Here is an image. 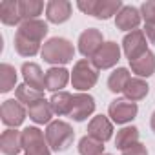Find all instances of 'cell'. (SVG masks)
<instances>
[{
    "label": "cell",
    "instance_id": "obj_1",
    "mask_svg": "<svg viewBox=\"0 0 155 155\" xmlns=\"http://www.w3.org/2000/svg\"><path fill=\"white\" fill-rule=\"evenodd\" d=\"M48 35V22L37 18L22 22L15 35V49L20 57H35L40 49L44 37Z\"/></svg>",
    "mask_w": 155,
    "mask_h": 155
},
{
    "label": "cell",
    "instance_id": "obj_2",
    "mask_svg": "<svg viewBox=\"0 0 155 155\" xmlns=\"http://www.w3.org/2000/svg\"><path fill=\"white\" fill-rule=\"evenodd\" d=\"M44 62L51 64V66H64V64H69L75 57V48L73 44L68 40V38H62V37H53L49 40L44 42L42 46V51H40Z\"/></svg>",
    "mask_w": 155,
    "mask_h": 155
},
{
    "label": "cell",
    "instance_id": "obj_3",
    "mask_svg": "<svg viewBox=\"0 0 155 155\" xmlns=\"http://www.w3.org/2000/svg\"><path fill=\"white\" fill-rule=\"evenodd\" d=\"M75 139V131L69 122L51 120L46 128V140L53 151H66Z\"/></svg>",
    "mask_w": 155,
    "mask_h": 155
},
{
    "label": "cell",
    "instance_id": "obj_4",
    "mask_svg": "<svg viewBox=\"0 0 155 155\" xmlns=\"http://www.w3.org/2000/svg\"><path fill=\"white\" fill-rule=\"evenodd\" d=\"M99 81V69L88 58L77 60L71 71V84L77 91H88Z\"/></svg>",
    "mask_w": 155,
    "mask_h": 155
},
{
    "label": "cell",
    "instance_id": "obj_5",
    "mask_svg": "<svg viewBox=\"0 0 155 155\" xmlns=\"http://www.w3.org/2000/svg\"><path fill=\"white\" fill-rule=\"evenodd\" d=\"M22 150L26 155H51V148L37 126H28L22 130Z\"/></svg>",
    "mask_w": 155,
    "mask_h": 155
},
{
    "label": "cell",
    "instance_id": "obj_6",
    "mask_svg": "<svg viewBox=\"0 0 155 155\" xmlns=\"http://www.w3.org/2000/svg\"><path fill=\"white\" fill-rule=\"evenodd\" d=\"M137 102H131L128 99H115L108 106V117H111V122L115 124H128L137 117Z\"/></svg>",
    "mask_w": 155,
    "mask_h": 155
},
{
    "label": "cell",
    "instance_id": "obj_7",
    "mask_svg": "<svg viewBox=\"0 0 155 155\" xmlns=\"http://www.w3.org/2000/svg\"><path fill=\"white\" fill-rule=\"evenodd\" d=\"M122 51L126 55V58L130 62L137 60L139 57H142L148 51V42H146V35L142 29H135L131 33H126V37L122 38Z\"/></svg>",
    "mask_w": 155,
    "mask_h": 155
},
{
    "label": "cell",
    "instance_id": "obj_8",
    "mask_svg": "<svg viewBox=\"0 0 155 155\" xmlns=\"http://www.w3.org/2000/svg\"><path fill=\"white\" fill-rule=\"evenodd\" d=\"M119 60H120V48H119V44L113 42V40H108L95 53V57L91 58V64L97 69H110V68L117 66Z\"/></svg>",
    "mask_w": 155,
    "mask_h": 155
},
{
    "label": "cell",
    "instance_id": "obj_9",
    "mask_svg": "<svg viewBox=\"0 0 155 155\" xmlns=\"http://www.w3.org/2000/svg\"><path fill=\"white\" fill-rule=\"evenodd\" d=\"M26 108L22 106V102L15 101V99H9V101H4L2 106H0V117H2V122L8 126V128H17L24 122L26 119Z\"/></svg>",
    "mask_w": 155,
    "mask_h": 155
},
{
    "label": "cell",
    "instance_id": "obj_10",
    "mask_svg": "<svg viewBox=\"0 0 155 155\" xmlns=\"http://www.w3.org/2000/svg\"><path fill=\"white\" fill-rule=\"evenodd\" d=\"M102 44H104V38L97 28H88L79 37V51L88 58H93L95 53L102 48Z\"/></svg>",
    "mask_w": 155,
    "mask_h": 155
},
{
    "label": "cell",
    "instance_id": "obj_11",
    "mask_svg": "<svg viewBox=\"0 0 155 155\" xmlns=\"http://www.w3.org/2000/svg\"><path fill=\"white\" fill-rule=\"evenodd\" d=\"M95 111V99L90 93H77L73 95V106L69 117L77 122L86 120L91 113Z\"/></svg>",
    "mask_w": 155,
    "mask_h": 155
},
{
    "label": "cell",
    "instance_id": "obj_12",
    "mask_svg": "<svg viewBox=\"0 0 155 155\" xmlns=\"http://www.w3.org/2000/svg\"><path fill=\"white\" fill-rule=\"evenodd\" d=\"M73 6L68 0H49L46 4V18L51 24H64L69 20Z\"/></svg>",
    "mask_w": 155,
    "mask_h": 155
},
{
    "label": "cell",
    "instance_id": "obj_13",
    "mask_svg": "<svg viewBox=\"0 0 155 155\" xmlns=\"http://www.w3.org/2000/svg\"><path fill=\"white\" fill-rule=\"evenodd\" d=\"M140 20H142V17H140V11L137 9V8H133V6H124L119 13H117V17H115V26H117V29H120V31H135L137 28H139V24H140Z\"/></svg>",
    "mask_w": 155,
    "mask_h": 155
},
{
    "label": "cell",
    "instance_id": "obj_14",
    "mask_svg": "<svg viewBox=\"0 0 155 155\" xmlns=\"http://www.w3.org/2000/svg\"><path fill=\"white\" fill-rule=\"evenodd\" d=\"M88 135L101 142H106L113 137V122L104 115H97L88 124Z\"/></svg>",
    "mask_w": 155,
    "mask_h": 155
},
{
    "label": "cell",
    "instance_id": "obj_15",
    "mask_svg": "<svg viewBox=\"0 0 155 155\" xmlns=\"http://www.w3.org/2000/svg\"><path fill=\"white\" fill-rule=\"evenodd\" d=\"M22 75H24V84L37 91L46 90V73L40 69L38 64L35 62H24L22 64Z\"/></svg>",
    "mask_w": 155,
    "mask_h": 155
},
{
    "label": "cell",
    "instance_id": "obj_16",
    "mask_svg": "<svg viewBox=\"0 0 155 155\" xmlns=\"http://www.w3.org/2000/svg\"><path fill=\"white\" fill-rule=\"evenodd\" d=\"M71 75L66 68H58V66H51L46 71V90L48 91H62V88H66V84L69 82Z\"/></svg>",
    "mask_w": 155,
    "mask_h": 155
},
{
    "label": "cell",
    "instance_id": "obj_17",
    "mask_svg": "<svg viewBox=\"0 0 155 155\" xmlns=\"http://www.w3.org/2000/svg\"><path fill=\"white\" fill-rule=\"evenodd\" d=\"M0 150L4 155H18L22 150V131H17L15 128L6 130L0 135Z\"/></svg>",
    "mask_w": 155,
    "mask_h": 155
},
{
    "label": "cell",
    "instance_id": "obj_18",
    "mask_svg": "<svg viewBox=\"0 0 155 155\" xmlns=\"http://www.w3.org/2000/svg\"><path fill=\"white\" fill-rule=\"evenodd\" d=\"M124 8V4L120 0H95L93 4V11H91V17L99 18V20H108L111 18L113 15L117 17V13Z\"/></svg>",
    "mask_w": 155,
    "mask_h": 155
},
{
    "label": "cell",
    "instance_id": "obj_19",
    "mask_svg": "<svg viewBox=\"0 0 155 155\" xmlns=\"http://www.w3.org/2000/svg\"><path fill=\"white\" fill-rule=\"evenodd\" d=\"M28 113H29V119L37 124H49L51 122V117L55 115L53 110H51V104L49 101L42 99L31 106H28Z\"/></svg>",
    "mask_w": 155,
    "mask_h": 155
},
{
    "label": "cell",
    "instance_id": "obj_20",
    "mask_svg": "<svg viewBox=\"0 0 155 155\" xmlns=\"http://www.w3.org/2000/svg\"><path fill=\"white\" fill-rule=\"evenodd\" d=\"M0 20L6 26H20L22 17H20V6L17 0H6L0 4Z\"/></svg>",
    "mask_w": 155,
    "mask_h": 155
},
{
    "label": "cell",
    "instance_id": "obj_21",
    "mask_svg": "<svg viewBox=\"0 0 155 155\" xmlns=\"http://www.w3.org/2000/svg\"><path fill=\"white\" fill-rule=\"evenodd\" d=\"M130 66H131V71L139 77V79H142V77H151L155 73V55L148 49L142 57L130 62Z\"/></svg>",
    "mask_w": 155,
    "mask_h": 155
},
{
    "label": "cell",
    "instance_id": "obj_22",
    "mask_svg": "<svg viewBox=\"0 0 155 155\" xmlns=\"http://www.w3.org/2000/svg\"><path fill=\"white\" fill-rule=\"evenodd\" d=\"M51 110L55 115L62 117V115H69L71 113V106H73V95L68 91H57L51 95L49 99Z\"/></svg>",
    "mask_w": 155,
    "mask_h": 155
},
{
    "label": "cell",
    "instance_id": "obj_23",
    "mask_svg": "<svg viewBox=\"0 0 155 155\" xmlns=\"http://www.w3.org/2000/svg\"><path fill=\"white\" fill-rule=\"evenodd\" d=\"M148 91H150L148 82L142 81V79H139V77H135V79H130V82L126 84V88H124V97H126L128 101H131V102H137V101L146 99Z\"/></svg>",
    "mask_w": 155,
    "mask_h": 155
},
{
    "label": "cell",
    "instance_id": "obj_24",
    "mask_svg": "<svg viewBox=\"0 0 155 155\" xmlns=\"http://www.w3.org/2000/svg\"><path fill=\"white\" fill-rule=\"evenodd\" d=\"M130 71L126 68H117L110 77H108V90L111 93H124L126 84L130 82Z\"/></svg>",
    "mask_w": 155,
    "mask_h": 155
},
{
    "label": "cell",
    "instance_id": "obj_25",
    "mask_svg": "<svg viewBox=\"0 0 155 155\" xmlns=\"http://www.w3.org/2000/svg\"><path fill=\"white\" fill-rule=\"evenodd\" d=\"M137 142H139V128H135V126H126V128H122V130L117 131L115 146H117L120 151L128 150L130 146H133V144H137Z\"/></svg>",
    "mask_w": 155,
    "mask_h": 155
},
{
    "label": "cell",
    "instance_id": "obj_26",
    "mask_svg": "<svg viewBox=\"0 0 155 155\" xmlns=\"http://www.w3.org/2000/svg\"><path fill=\"white\" fill-rule=\"evenodd\" d=\"M18 6H20L22 22L37 20L38 15H42V9H44V2H40V0H20Z\"/></svg>",
    "mask_w": 155,
    "mask_h": 155
},
{
    "label": "cell",
    "instance_id": "obj_27",
    "mask_svg": "<svg viewBox=\"0 0 155 155\" xmlns=\"http://www.w3.org/2000/svg\"><path fill=\"white\" fill-rule=\"evenodd\" d=\"M15 97H17L18 102H22V104H26V106H31V104H35V102H38V101L44 99L42 91H37V90L29 88L28 84L17 86V88H15Z\"/></svg>",
    "mask_w": 155,
    "mask_h": 155
},
{
    "label": "cell",
    "instance_id": "obj_28",
    "mask_svg": "<svg viewBox=\"0 0 155 155\" xmlns=\"http://www.w3.org/2000/svg\"><path fill=\"white\" fill-rule=\"evenodd\" d=\"M79 153L81 155H104V142L90 137V135H84L81 140H79Z\"/></svg>",
    "mask_w": 155,
    "mask_h": 155
},
{
    "label": "cell",
    "instance_id": "obj_29",
    "mask_svg": "<svg viewBox=\"0 0 155 155\" xmlns=\"http://www.w3.org/2000/svg\"><path fill=\"white\" fill-rule=\"evenodd\" d=\"M17 84V71L11 64H2L0 66V91L2 93H8L15 88Z\"/></svg>",
    "mask_w": 155,
    "mask_h": 155
},
{
    "label": "cell",
    "instance_id": "obj_30",
    "mask_svg": "<svg viewBox=\"0 0 155 155\" xmlns=\"http://www.w3.org/2000/svg\"><path fill=\"white\" fill-rule=\"evenodd\" d=\"M140 17L144 18V22L148 26H155V2L148 0L140 6Z\"/></svg>",
    "mask_w": 155,
    "mask_h": 155
},
{
    "label": "cell",
    "instance_id": "obj_31",
    "mask_svg": "<svg viewBox=\"0 0 155 155\" xmlns=\"http://www.w3.org/2000/svg\"><path fill=\"white\" fill-rule=\"evenodd\" d=\"M122 155H148V150H146V146L142 142H137V144L130 146L128 150H124Z\"/></svg>",
    "mask_w": 155,
    "mask_h": 155
},
{
    "label": "cell",
    "instance_id": "obj_32",
    "mask_svg": "<svg viewBox=\"0 0 155 155\" xmlns=\"http://www.w3.org/2000/svg\"><path fill=\"white\" fill-rule=\"evenodd\" d=\"M93 4H95V0H79L77 2V8H79L82 13H86V15H91V11H93Z\"/></svg>",
    "mask_w": 155,
    "mask_h": 155
},
{
    "label": "cell",
    "instance_id": "obj_33",
    "mask_svg": "<svg viewBox=\"0 0 155 155\" xmlns=\"http://www.w3.org/2000/svg\"><path fill=\"white\" fill-rule=\"evenodd\" d=\"M144 35H146V38H148L151 44H155V26L144 24Z\"/></svg>",
    "mask_w": 155,
    "mask_h": 155
},
{
    "label": "cell",
    "instance_id": "obj_34",
    "mask_svg": "<svg viewBox=\"0 0 155 155\" xmlns=\"http://www.w3.org/2000/svg\"><path fill=\"white\" fill-rule=\"evenodd\" d=\"M150 126H151V130L155 131V111L151 113V119H150Z\"/></svg>",
    "mask_w": 155,
    "mask_h": 155
},
{
    "label": "cell",
    "instance_id": "obj_35",
    "mask_svg": "<svg viewBox=\"0 0 155 155\" xmlns=\"http://www.w3.org/2000/svg\"><path fill=\"white\" fill-rule=\"evenodd\" d=\"M104 155H110V153H104Z\"/></svg>",
    "mask_w": 155,
    "mask_h": 155
}]
</instances>
